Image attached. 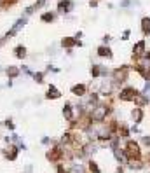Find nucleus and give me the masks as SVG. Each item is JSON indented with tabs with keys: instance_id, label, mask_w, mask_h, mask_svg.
I'll list each match as a JSON object with an SVG mask.
<instances>
[{
	"instance_id": "39448f33",
	"label": "nucleus",
	"mask_w": 150,
	"mask_h": 173,
	"mask_svg": "<svg viewBox=\"0 0 150 173\" xmlns=\"http://www.w3.org/2000/svg\"><path fill=\"white\" fill-rule=\"evenodd\" d=\"M7 75H11V77H16V75H17V68H12V67H11V68L7 70Z\"/></svg>"
},
{
	"instance_id": "f03ea898",
	"label": "nucleus",
	"mask_w": 150,
	"mask_h": 173,
	"mask_svg": "<svg viewBox=\"0 0 150 173\" xmlns=\"http://www.w3.org/2000/svg\"><path fill=\"white\" fill-rule=\"evenodd\" d=\"M5 157H9V159H14V157H16V149H14V147L5 149Z\"/></svg>"
},
{
	"instance_id": "f257e3e1",
	"label": "nucleus",
	"mask_w": 150,
	"mask_h": 173,
	"mask_svg": "<svg viewBox=\"0 0 150 173\" xmlns=\"http://www.w3.org/2000/svg\"><path fill=\"white\" fill-rule=\"evenodd\" d=\"M17 2V0H0V7H4V9H9L11 5H14Z\"/></svg>"
},
{
	"instance_id": "7ed1b4c3",
	"label": "nucleus",
	"mask_w": 150,
	"mask_h": 173,
	"mask_svg": "<svg viewBox=\"0 0 150 173\" xmlns=\"http://www.w3.org/2000/svg\"><path fill=\"white\" fill-rule=\"evenodd\" d=\"M16 56H17V58H25V56H26L25 47H21V46H19V47H16Z\"/></svg>"
},
{
	"instance_id": "423d86ee",
	"label": "nucleus",
	"mask_w": 150,
	"mask_h": 173,
	"mask_svg": "<svg viewBox=\"0 0 150 173\" xmlns=\"http://www.w3.org/2000/svg\"><path fill=\"white\" fill-rule=\"evenodd\" d=\"M58 96H59V93H56V89H51L47 93V98H58Z\"/></svg>"
},
{
	"instance_id": "20e7f679",
	"label": "nucleus",
	"mask_w": 150,
	"mask_h": 173,
	"mask_svg": "<svg viewBox=\"0 0 150 173\" xmlns=\"http://www.w3.org/2000/svg\"><path fill=\"white\" fill-rule=\"evenodd\" d=\"M84 89H85L84 86H75V88H73V93H75V95H84V93H85Z\"/></svg>"
},
{
	"instance_id": "0eeeda50",
	"label": "nucleus",
	"mask_w": 150,
	"mask_h": 173,
	"mask_svg": "<svg viewBox=\"0 0 150 173\" xmlns=\"http://www.w3.org/2000/svg\"><path fill=\"white\" fill-rule=\"evenodd\" d=\"M42 19H44V21H49V19H52V14H44V16H42Z\"/></svg>"
}]
</instances>
